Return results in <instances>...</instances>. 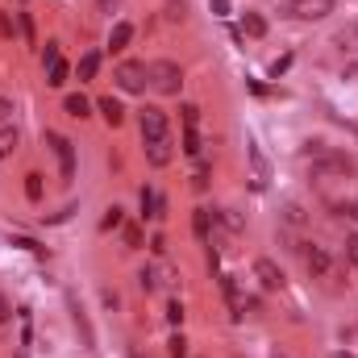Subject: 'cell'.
Segmentation results:
<instances>
[{
	"label": "cell",
	"instance_id": "6da1fadb",
	"mask_svg": "<svg viewBox=\"0 0 358 358\" xmlns=\"http://www.w3.org/2000/svg\"><path fill=\"white\" fill-rule=\"evenodd\" d=\"M146 71H150V88L163 92V96H176V92L183 88V71H179V63H171V59H159V63H150Z\"/></svg>",
	"mask_w": 358,
	"mask_h": 358
},
{
	"label": "cell",
	"instance_id": "7a4b0ae2",
	"mask_svg": "<svg viewBox=\"0 0 358 358\" xmlns=\"http://www.w3.org/2000/svg\"><path fill=\"white\" fill-rule=\"evenodd\" d=\"M146 84H150V71H146V63H121L117 67V88L129 92V96H138V92H146Z\"/></svg>",
	"mask_w": 358,
	"mask_h": 358
},
{
	"label": "cell",
	"instance_id": "3957f363",
	"mask_svg": "<svg viewBox=\"0 0 358 358\" xmlns=\"http://www.w3.org/2000/svg\"><path fill=\"white\" fill-rule=\"evenodd\" d=\"M46 142H50V150H55V159H59V176L67 179H76V146L63 138V134H46Z\"/></svg>",
	"mask_w": 358,
	"mask_h": 358
},
{
	"label": "cell",
	"instance_id": "277c9868",
	"mask_svg": "<svg viewBox=\"0 0 358 358\" xmlns=\"http://www.w3.org/2000/svg\"><path fill=\"white\" fill-rule=\"evenodd\" d=\"M334 4L338 0H292L287 4V17H296V21H321V17L334 13Z\"/></svg>",
	"mask_w": 358,
	"mask_h": 358
},
{
	"label": "cell",
	"instance_id": "5b68a950",
	"mask_svg": "<svg viewBox=\"0 0 358 358\" xmlns=\"http://www.w3.org/2000/svg\"><path fill=\"white\" fill-rule=\"evenodd\" d=\"M138 125H142V138H146V142L167 138V113H163V108H155V104H146V108H142Z\"/></svg>",
	"mask_w": 358,
	"mask_h": 358
},
{
	"label": "cell",
	"instance_id": "8992f818",
	"mask_svg": "<svg viewBox=\"0 0 358 358\" xmlns=\"http://www.w3.org/2000/svg\"><path fill=\"white\" fill-rule=\"evenodd\" d=\"M304 267L313 271V275H329V271H334V259H329L325 246L313 242V246H304Z\"/></svg>",
	"mask_w": 358,
	"mask_h": 358
},
{
	"label": "cell",
	"instance_id": "52a82bcc",
	"mask_svg": "<svg viewBox=\"0 0 358 358\" xmlns=\"http://www.w3.org/2000/svg\"><path fill=\"white\" fill-rule=\"evenodd\" d=\"M255 279H259L267 292H279V287H283V271L275 267L271 259H259V263H255Z\"/></svg>",
	"mask_w": 358,
	"mask_h": 358
},
{
	"label": "cell",
	"instance_id": "ba28073f",
	"mask_svg": "<svg viewBox=\"0 0 358 358\" xmlns=\"http://www.w3.org/2000/svg\"><path fill=\"white\" fill-rule=\"evenodd\" d=\"M221 292H225V300H229V313L242 321V313H246V300H242V292H238V279H234V275H221Z\"/></svg>",
	"mask_w": 358,
	"mask_h": 358
},
{
	"label": "cell",
	"instance_id": "9c48e42d",
	"mask_svg": "<svg viewBox=\"0 0 358 358\" xmlns=\"http://www.w3.org/2000/svg\"><path fill=\"white\" fill-rule=\"evenodd\" d=\"M146 159H150V167H167V163H171V138L146 142Z\"/></svg>",
	"mask_w": 358,
	"mask_h": 358
},
{
	"label": "cell",
	"instance_id": "30bf717a",
	"mask_svg": "<svg viewBox=\"0 0 358 358\" xmlns=\"http://www.w3.org/2000/svg\"><path fill=\"white\" fill-rule=\"evenodd\" d=\"M192 229H196V238L208 246V242H213V213H208V208H196V213H192Z\"/></svg>",
	"mask_w": 358,
	"mask_h": 358
},
{
	"label": "cell",
	"instance_id": "8fae6325",
	"mask_svg": "<svg viewBox=\"0 0 358 358\" xmlns=\"http://www.w3.org/2000/svg\"><path fill=\"white\" fill-rule=\"evenodd\" d=\"M250 163H255V187H259V192H263V187H267V159H263V150H259V142H250Z\"/></svg>",
	"mask_w": 358,
	"mask_h": 358
},
{
	"label": "cell",
	"instance_id": "7c38bea8",
	"mask_svg": "<svg viewBox=\"0 0 358 358\" xmlns=\"http://www.w3.org/2000/svg\"><path fill=\"white\" fill-rule=\"evenodd\" d=\"M129 42H134V25H129V21H117L113 34H108V46H113V50H125Z\"/></svg>",
	"mask_w": 358,
	"mask_h": 358
},
{
	"label": "cell",
	"instance_id": "4fadbf2b",
	"mask_svg": "<svg viewBox=\"0 0 358 358\" xmlns=\"http://www.w3.org/2000/svg\"><path fill=\"white\" fill-rule=\"evenodd\" d=\"M242 34H246V38H263V34H267L263 13H242Z\"/></svg>",
	"mask_w": 358,
	"mask_h": 358
},
{
	"label": "cell",
	"instance_id": "5bb4252c",
	"mask_svg": "<svg viewBox=\"0 0 358 358\" xmlns=\"http://www.w3.org/2000/svg\"><path fill=\"white\" fill-rule=\"evenodd\" d=\"M96 108L104 113V121H108V125H121V121H125V108H121V104H117L113 96H104V100H96Z\"/></svg>",
	"mask_w": 358,
	"mask_h": 358
},
{
	"label": "cell",
	"instance_id": "9a60e30c",
	"mask_svg": "<svg viewBox=\"0 0 358 358\" xmlns=\"http://www.w3.org/2000/svg\"><path fill=\"white\" fill-rule=\"evenodd\" d=\"M142 217H163V196L155 187H142Z\"/></svg>",
	"mask_w": 358,
	"mask_h": 358
},
{
	"label": "cell",
	"instance_id": "2e32d148",
	"mask_svg": "<svg viewBox=\"0 0 358 358\" xmlns=\"http://www.w3.org/2000/svg\"><path fill=\"white\" fill-rule=\"evenodd\" d=\"M17 142H21V134H17V125H0V159H8L13 150H17Z\"/></svg>",
	"mask_w": 358,
	"mask_h": 358
},
{
	"label": "cell",
	"instance_id": "e0dca14e",
	"mask_svg": "<svg viewBox=\"0 0 358 358\" xmlns=\"http://www.w3.org/2000/svg\"><path fill=\"white\" fill-rule=\"evenodd\" d=\"M76 71H80V84H84V80H96V71H100V55L88 50V55L80 59V67H76Z\"/></svg>",
	"mask_w": 358,
	"mask_h": 358
},
{
	"label": "cell",
	"instance_id": "ac0fdd59",
	"mask_svg": "<svg viewBox=\"0 0 358 358\" xmlns=\"http://www.w3.org/2000/svg\"><path fill=\"white\" fill-rule=\"evenodd\" d=\"M63 108L71 113V117H88V108H92V100L88 96H80V92H71L67 100H63Z\"/></svg>",
	"mask_w": 358,
	"mask_h": 358
},
{
	"label": "cell",
	"instance_id": "d6986e66",
	"mask_svg": "<svg viewBox=\"0 0 358 358\" xmlns=\"http://www.w3.org/2000/svg\"><path fill=\"white\" fill-rule=\"evenodd\" d=\"M46 84H50V88H63V84H67V63H63V59L46 67Z\"/></svg>",
	"mask_w": 358,
	"mask_h": 358
},
{
	"label": "cell",
	"instance_id": "ffe728a7",
	"mask_svg": "<svg viewBox=\"0 0 358 358\" xmlns=\"http://www.w3.org/2000/svg\"><path fill=\"white\" fill-rule=\"evenodd\" d=\"M338 46H342L346 55H358V25H346V29L338 34Z\"/></svg>",
	"mask_w": 358,
	"mask_h": 358
},
{
	"label": "cell",
	"instance_id": "44dd1931",
	"mask_svg": "<svg viewBox=\"0 0 358 358\" xmlns=\"http://www.w3.org/2000/svg\"><path fill=\"white\" fill-rule=\"evenodd\" d=\"M125 225V208L121 204H113L108 213H104V221H100V229H121Z\"/></svg>",
	"mask_w": 358,
	"mask_h": 358
},
{
	"label": "cell",
	"instance_id": "7402d4cb",
	"mask_svg": "<svg viewBox=\"0 0 358 358\" xmlns=\"http://www.w3.org/2000/svg\"><path fill=\"white\" fill-rule=\"evenodd\" d=\"M200 150H204V146H200V134H196V129H183V155L200 159Z\"/></svg>",
	"mask_w": 358,
	"mask_h": 358
},
{
	"label": "cell",
	"instance_id": "603a6c76",
	"mask_svg": "<svg viewBox=\"0 0 358 358\" xmlns=\"http://www.w3.org/2000/svg\"><path fill=\"white\" fill-rule=\"evenodd\" d=\"M138 283H142V292H159V271L142 267V271H138Z\"/></svg>",
	"mask_w": 358,
	"mask_h": 358
},
{
	"label": "cell",
	"instance_id": "cb8c5ba5",
	"mask_svg": "<svg viewBox=\"0 0 358 358\" xmlns=\"http://www.w3.org/2000/svg\"><path fill=\"white\" fill-rule=\"evenodd\" d=\"M121 238H125V246H129V250H138V246H142V229H138V225H121Z\"/></svg>",
	"mask_w": 358,
	"mask_h": 358
},
{
	"label": "cell",
	"instance_id": "d4e9b609",
	"mask_svg": "<svg viewBox=\"0 0 358 358\" xmlns=\"http://www.w3.org/2000/svg\"><path fill=\"white\" fill-rule=\"evenodd\" d=\"M167 355L171 358H187V338H183V334H176V338L167 342Z\"/></svg>",
	"mask_w": 358,
	"mask_h": 358
},
{
	"label": "cell",
	"instance_id": "484cf974",
	"mask_svg": "<svg viewBox=\"0 0 358 358\" xmlns=\"http://www.w3.org/2000/svg\"><path fill=\"white\" fill-rule=\"evenodd\" d=\"M17 29H21V38L34 46V21H29V13H17Z\"/></svg>",
	"mask_w": 358,
	"mask_h": 358
},
{
	"label": "cell",
	"instance_id": "4316f807",
	"mask_svg": "<svg viewBox=\"0 0 358 358\" xmlns=\"http://www.w3.org/2000/svg\"><path fill=\"white\" fill-rule=\"evenodd\" d=\"M25 196L29 200H42V176H25Z\"/></svg>",
	"mask_w": 358,
	"mask_h": 358
},
{
	"label": "cell",
	"instance_id": "83f0119b",
	"mask_svg": "<svg viewBox=\"0 0 358 358\" xmlns=\"http://www.w3.org/2000/svg\"><path fill=\"white\" fill-rule=\"evenodd\" d=\"M179 113H183V125H187V129H196V121H200V108H196V104H183Z\"/></svg>",
	"mask_w": 358,
	"mask_h": 358
},
{
	"label": "cell",
	"instance_id": "f1b7e54d",
	"mask_svg": "<svg viewBox=\"0 0 358 358\" xmlns=\"http://www.w3.org/2000/svg\"><path fill=\"white\" fill-rule=\"evenodd\" d=\"M76 325H80V334H84V346H92V329H88V317H84V308H76Z\"/></svg>",
	"mask_w": 358,
	"mask_h": 358
},
{
	"label": "cell",
	"instance_id": "f546056e",
	"mask_svg": "<svg viewBox=\"0 0 358 358\" xmlns=\"http://www.w3.org/2000/svg\"><path fill=\"white\" fill-rule=\"evenodd\" d=\"M63 55H59V42H46V50H42V63L50 67V63H59Z\"/></svg>",
	"mask_w": 358,
	"mask_h": 358
},
{
	"label": "cell",
	"instance_id": "4dcf8cb0",
	"mask_svg": "<svg viewBox=\"0 0 358 358\" xmlns=\"http://www.w3.org/2000/svg\"><path fill=\"white\" fill-rule=\"evenodd\" d=\"M167 321H171V325H179V321H183V304H179V300H171V304H167Z\"/></svg>",
	"mask_w": 358,
	"mask_h": 358
},
{
	"label": "cell",
	"instance_id": "1f68e13d",
	"mask_svg": "<svg viewBox=\"0 0 358 358\" xmlns=\"http://www.w3.org/2000/svg\"><path fill=\"white\" fill-rule=\"evenodd\" d=\"M167 21H183V0H171L167 4Z\"/></svg>",
	"mask_w": 358,
	"mask_h": 358
},
{
	"label": "cell",
	"instance_id": "d6a6232c",
	"mask_svg": "<svg viewBox=\"0 0 358 358\" xmlns=\"http://www.w3.org/2000/svg\"><path fill=\"white\" fill-rule=\"evenodd\" d=\"M192 183H196V187L204 192V187H208V167H196V176H192Z\"/></svg>",
	"mask_w": 358,
	"mask_h": 358
},
{
	"label": "cell",
	"instance_id": "836d02e7",
	"mask_svg": "<svg viewBox=\"0 0 358 358\" xmlns=\"http://www.w3.org/2000/svg\"><path fill=\"white\" fill-rule=\"evenodd\" d=\"M287 67H292V55H283V59H279V63H275V67H271V76H275V80H279V76H283V71H287Z\"/></svg>",
	"mask_w": 358,
	"mask_h": 358
},
{
	"label": "cell",
	"instance_id": "e575fe53",
	"mask_svg": "<svg viewBox=\"0 0 358 358\" xmlns=\"http://www.w3.org/2000/svg\"><path fill=\"white\" fill-rule=\"evenodd\" d=\"M221 221H225V225H229V229H234V234H242V221H238V213H225V217H221Z\"/></svg>",
	"mask_w": 358,
	"mask_h": 358
},
{
	"label": "cell",
	"instance_id": "d590c367",
	"mask_svg": "<svg viewBox=\"0 0 358 358\" xmlns=\"http://www.w3.org/2000/svg\"><path fill=\"white\" fill-rule=\"evenodd\" d=\"M287 221H292V225H300V221H304V213H300L296 204H287Z\"/></svg>",
	"mask_w": 358,
	"mask_h": 358
},
{
	"label": "cell",
	"instance_id": "8d00e7d4",
	"mask_svg": "<svg viewBox=\"0 0 358 358\" xmlns=\"http://www.w3.org/2000/svg\"><path fill=\"white\" fill-rule=\"evenodd\" d=\"M8 113H13V100H4V96H0V125L8 121Z\"/></svg>",
	"mask_w": 358,
	"mask_h": 358
},
{
	"label": "cell",
	"instance_id": "74e56055",
	"mask_svg": "<svg viewBox=\"0 0 358 358\" xmlns=\"http://www.w3.org/2000/svg\"><path fill=\"white\" fill-rule=\"evenodd\" d=\"M346 255H350V263H358V234L346 242Z\"/></svg>",
	"mask_w": 358,
	"mask_h": 358
},
{
	"label": "cell",
	"instance_id": "f35d334b",
	"mask_svg": "<svg viewBox=\"0 0 358 358\" xmlns=\"http://www.w3.org/2000/svg\"><path fill=\"white\" fill-rule=\"evenodd\" d=\"M213 13H217V17H225V13H229V0H213Z\"/></svg>",
	"mask_w": 358,
	"mask_h": 358
},
{
	"label": "cell",
	"instance_id": "ab89813d",
	"mask_svg": "<svg viewBox=\"0 0 358 358\" xmlns=\"http://www.w3.org/2000/svg\"><path fill=\"white\" fill-rule=\"evenodd\" d=\"M96 4H100V8H104V13H113V8H117V4H121V0H96Z\"/></svg>",
	"mask_w": 358,
	"mask_h": 358
},
{
	"label": "cell",
	"instance_id": "60d3db41",
	"mask_svg": "<svg viewBox=\"0 0 358 358\" xmlns=\"http://www.w3.org/2000/svg\"><path fill=\"white\" fill-rule=\"evenodd\" d=\"M0 321H8V304L4 300H0Z\"/></svg>",
	"mask_w": 358,
	"mask_h": 358
},
{
	"label": "cell",
	"instance_id": "b9f144b4",
	"mask_svg": "<svg viewBox=\"0 0 358 358\" xmlns=\"http://www.w3.org/2000/svg\"><path fill=\"white\" fill-rule=\"evenodd\" d=\"M350 217H355V221H358V204H350Z\"/></svg>",
	"mask_w": 358,
	"mask_h": 358
},
{
	"label": "cell",
	"instance_id": "7bdbcfd3",
	"mask_svg": "<svg viewBox=\"0 0 358 358\" xmlns=\"http://www.w3.org/2000/svg\"><path fill=\"white\" fill-rule=\"evenodd\" d=\"M350 80H358V67H350Z\"/></svg>",
	"mask_w": 358,
	"mask_h": 358
},
{
	"label": "cell",
	"instance_id": "ee69618b",
	"mask_svg": "<svg viewBox=\"0 0 358 358\" xmlns=\"http://www.w3.org/2000/svg\"><path fill=\"white\" fill-rule=\"evenodd\" d=\"M334 358H350V355H334Z\"/></svg>",
	"mask_w": 358,
	"mask_h": 358
}]
</instances>
